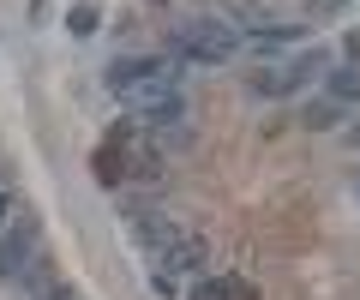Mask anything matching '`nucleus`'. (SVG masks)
Listing matches in <instances>:
<instances>
[{"instance_id": "dca6fc26", "label": "nucleus", "mask_w": 360, "mask_h": 300, "mask_svg": "<svg viewBox=\"0 0 360 300\" xmlns=\"http://www.w3.org/2000/svg\"><path fill=\"white\" fill-rule=\"evenodd\" d=\"M348 150H354V157H360V120H354V126H348Z\"/></svg>"}, {"instance_id": "6e6552de", "label": "nucleus", "mask_w": 360, "mask_h": 300, "mask_svg": "<svg viewBox=\"0 0 360 300\" xmlns=\"http://www.w3.org/2000/svg\"><path fill=\"white\" fill-rule=\"evenodd\" d=\"M180 115H186V103H180V96H156V103L132 108V120H144V126H174Z\"/></svg>"}, {"instance_id": "f03ea898", "label": "nucleus", "mask_w": 360, "mask_h": 300, "mask_svg": "<svg viewBox=\"0 0 360 300\" xmlns=\"http://www.w3.org/2000/svg\"><path fill=\"white\" fill-rule=\"evenodd\" d=\"M240 48V37H234L222 18H186V25L174 30V54L180 60H205V66H222L229 54Z\"/></svg>"}, {"instance_id": "20e7f679", "label": "nucleus", "mask_w": 360, "mask_h": 300, "mask_svg": "<svg viewBox=\"0 0 360 300\" xmlns=\"http://www.w3.org/2000/svg\"><path fill=\"white\" fill-rule=\"evenodd\" d=\"M324 72V54L319 48H300V54H288V60H270V66H258L252 72V96H295L307 79H319Z\"/></svg>"}, {"instance_id": "9d476101", "label": "nucleus", "mask_w": 360, "mask_h": 300, "mask_svg": "<svg viewBox=\"0 0 360 300\" xmlns=\"http://www.w3.org/2000/svg\"><path fill=\"white\" fill-rule=\"evenodd\" d=\"M300 120H307L312 132H324V126H342V103H330V96H319V103H307V108H300Z\"/></svg>"}, {"instance_id": "7ed1b4c3", "label": "nucleus", "mask_w": 360, "mask_h": 300, "mask_svg": "<svg viewBox=\"0 0 360 300\" xmlns=\"http://www.w3.org/2000/svg\"><path fill=\"white\" fill-rule=\"evenodd\" d=\"M37 259H42V228H37V216H30V210H13V222L0 228V276L18 282Z\"/></svg>"}, {"instance_id": "2eb2a0df", "label": "nucleus", "mask_w": 360, "mask_h": 300, "mask_svg": "<svg viewBox=\"0 0 360 300\" xmlns=\"http://www.w3.org/2000/svg\"><path fill=\"white\" fill-rule=\"evenodd\" d=\"M348 66H360V30L348 37Z\"/></svg>"}, {"instance_id": "423d86ee", "label": "nucleus", "mask_w": 360, "mask_h": 300, "mask_svg": "<svg viewBox=\"0 0 360 300\" xmlns=\"http://www.w3.org/2000/svg\"><path fill=\"white\" fill-rule=\"evenodd\" d=\"M246 37H252L258 54H276V48H295L300 42V25H246Z\"/></svg>"}, {"instance_id": "9b49d317", "label": "nucleus", "mask_w": 360, "mask_h": 300, "mask_svg": "<svg viewBox=\"0 0 360 300\" xmlns=\"http://www.w3.org/2000/svg\"><path fill=\"white\" fill-rule=\"evenodd\" d=\"M330 103H360V66H336L330 72Z\"/></svg>"}, {"instance_id": "ddd939ff", "label": "nucleus", "mask_w": 360, "mask_h": 300, "mask_svg": "<svg viewBox=\"0 0 360 300\" xmlns=\"http://www.w3.org/2000/svg\"><path fill=\"white\" fill-rule=\"evenodd\" d=\"M222 300H258V288L240 282V276H222Z\"/></svg>"}, {"instance_id": "f8f14e48", "label": "nucleus", "mask_w": 360, "mask_h": 300, "mask_svg": "<svg viewBox=\"0 0 360 300\" xmlns=\"http://www.w3.org/2000/svg\"><path fill=\"white\" fill-rule=\"evenodd\" d=\"M66 25H72V37H90V30H96V6H90V0H78L72 13H66Z\"/></svg>"}, {"instance_id": "f257e3e1", "label": "nucleus", "mask_w": 360, "mask_h": 300, "mask_svg": "<svg viewBox=\"0 0 360 300\" xmlns=\"http://www.w3.org/2000/svg\"><path fill=\"white\" fill-rule=\"evenodd\" d=\"M174 79H180V60H156V54H127V60L108 66V91L127 108H144V103H156V96H174Z\"/></svg>"}, {"instance_id": "4468645a", "label": "nucleus", "mask_w": 360, "mask_h": 300, "mask_svg": "<svg viewBox=\"0 0 360 300\" xmlns=\"http://www.w3.org/2000/svg\"><path fill=\"white\" fill-rule=\"evenodd\" d=\"M193 300H222V276H217V282H198V288H193Z\"/></svg>"}, {"instance_id": "39448f33", "label": "nucleus", "mask_w": 360, "mask_h": 300, "mask_svg": "<svg viewBox=\"0 0 360 300\" xmlns=\"http://www.w3.org/2000/svg\"><path fill=\"white\" fill-rule=\"evenodd\" d=\"M127 222H132V235H139L144 247L156 252V259H162V252H168V247L180 240V228H174V222L162 216V210H144V204H132V210H127Z\"/></svg>"}, {"instance_id": "1a4fd4ad", "label": "nucleus", "mask_w": 360, "mask_h": 300, "mask_svg": "<svg viewBox=\"0 0 360 300\" xmlns=\"http://www.w3.org/2000/svg\"><path fill=\"white\" fill-rule=\"evenodd\" d=\"M90 169H96V181H103V186L127 181V150H120V144H103V150H96V162H90Z\"/></svg>"}, {"instance_id": "f3484780", "label": "nucleus", "mask_w": 360, "mask_h": 300, "mask_svg": "<svg viewBox=\"0 0 360 300\" xmlns=\"http://www.w3.org/2000/svg\"><path fill=\"white\" fill-rule=\"evenodd\" d=\"M37 300H72V294H66V288H42Z\"/></svg>"}, {"instance_id": "0eeeda50", "label": "nucleus", "mask_w": 360, "mask_h": 300, "mask_svg": "<svg viewBox=\"0 0 360 300\" xmlns=\"http://www.w3.org/2000/svg\"><path fill=\"white\" fill-rule=\"evenodd\" d=\"M162 270H205V240H193V235H180L174 247L162 252Z\"/></svg>"}]
</instances>
